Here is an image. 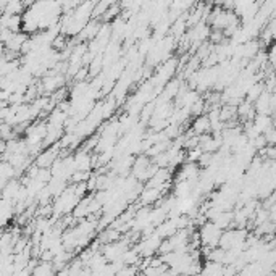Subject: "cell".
<instances>
[{
    "instance_id": "cell-1",
    "label": "cell",
    "mask_w": 276,
    "mask_h": 276,
    "mask_svg": "<svg viewBox=\"0 0 276 276\" xmlns=\"http://www.w3.org/2000/svg\"><path fill=\"white\" fill-rule=\"evenodd\" d=\"M221 231L213 221H207L200 224V229L197 231L199 233V239H200V244L204 247H217L218 246V241H220V236H221Z\"/></svg>"
},
{
    "instance_id": "cell-2",
    "label": "cell",
    "mask_w": 276,
    "mask_h": 276,
    "mask_svg": "<svg viewBox=\"0 0 276 276\" xmlns=\"http://www.w3.org/2000/svg\"><path fill=\"white\" fill-rule=\"evenodd\" d=\"M60 144L58 140L55 144H52L50 147H44L39 154L34 157V163L39 168H50V165L58 159V154H60Z\"/></svg>"
},
{
    "instance_id": "cell-3",
    "label": "cell",
    "mask_w": 276,
    "mask_h": 276,
    "mask_svg": "<svg viewBox=\"0 0 276 276\" xmlns=\"http://www.w3.org/2000/svg\"><path fill=\"white\" fill-rule=\"evenodd\" d=\"M275 104H276L275 92L272 94V92L263 91L257 97L255 102H253V110H255V113H263V115H272L273 116Z\"/></svg>"
},
{
    "instance_id": "cell-4",
    "label": "cell",
    "mask_w": 276,
    "mask_h": 276,
    "mask_svg": "<svg viewBox=\"0 0 276 276\" xmlns=\"http://www.w3.org/2000/svg\"><path fill=\"white\" fill-rule=\"evenodd\" d=\"M65 76H61L60 73H54V75H46L42 83L39 84V91H44L47 94L55 92L60 87H65Z\"/></svg>"
},
{
    "instance_id": "cell-5",
    "label": "cell",
    "mask_w": 276,
    "mask_h": 276,
    "mask_svg": "<svg viewBox=\"0 0 276 276\" xmlns=\"http://www.w3.org/2000/svg\"><path fill=\"white\" fill-rule=\"evenodd\" d=\"M21 181L16 178H10L7 184L3 186V189L0 191V194H2V199L3 200H8L12 202V204L15 205L16 199H18V194H20V189H21Z\"/></svg>"
},
{
    "instance_id": "cell-6",
    "label": "cell",
    "mask_w": 276,
    "mask_h": 276,
    "mask_svg": "<svg viewBox=\"0 0 276 276\" xmlns=\"http://www.w3.org/2000/svg\"><path fill=\"white\" fill-rule=\"evenodd\" d=\"M73 160H75V166L76 170H91L95 165V157L89 154V150H78L75 155H73Z\"/></svg>"
},
{
    "instance_id": "cell-7",
    "label": "cell",
    "mask_w": 276,
    "mask_h": 276,
    "mask_svg": "<svg viewBox=\"0 0 276 276\" xmlns=\"http://www.w3.org/2000/svg\"><path fill=\"white\" fill-rule=\"evenodd\" d=\"M160 197H162V191L159 188H149V186H145L139 194V202H140V205H152V204H155Z\"/></svg>"
},
{
    "instance_id": "cell-8",
    "label": "cell",
    "mask_w": 276,
    "mask_h": 276,
    "mask_svg": "<svg viewBox=\"0 0 276 276\" xmlns=\"http://www.w3.org/2000/svg\"><path fill=\"white\" fill-rule=\"evenodd\" d=\"M191 131H193L195 136H200V134H208V133H210V120H208V116L207 115L195 116L193 126H191Z\"/></svg>"
},
{
    "instance_id": "cell-9",
    "label": "cell",
    "mask_w": 276,
    "mask_h": 276,
    "mask_svg": "<svg viewBox=\"0 0 276 276\" xmlns=\"http://www.w3.org/2000/svg\"><path fill=\"white\" fill-rule=\"evenodd\" d=\"M210 221L215 223L220 229L231 228V226H233V212H231V210H223V212H220L215 218L210 220Z\"/></svg>"
},
{
    "instance_id": "cell-10",
    "label": "cell",
    "mask_w": 276,
    "mask_h": 276,
    "mask_svg": "<svg viewBox=\"0 0 276 276\" xmlns=\"http://www.w3.org/2000/svg\"><path fill=\"white\" fill-rule=\"evenodd\" d=\"M263 91H265V87H263V81H262V83L255 81V83H253L252 86L246 91V94H244V95H246V100H247V102L253 104V102H255V100H257L258 95H260Z\"/></svg>"
},
{
    "instance_id": "cell-11",
    "label": "cell",
    "mask_w": 276,
    "mask_h": 276,
    "mask_svg": "<svg viewBox=\"0 0 276 276\" xmlns=\"http://www.w3.org/2000/svg\"><path fill=\"white\" fill-rule=\"evenodd\" d=\"M31 273L32 275H36V276H44V275H54L55 273V268H54V265L52 262H44L41 260L34 268L31 270Z\"/></svg>"
},
{
    "instance_id": "cell-12",
    "label": "cell",
    "mask_w": 276,
    "mask_h": 276,
    "mask_svg": "<svg viewBox=\"0 0 276 276\" xmlns=\"http://www.w3.org/2000/svg\"><path fill=\"white\" fill-rule=\"evenodd\" d=\"M121 238V233L118 229L115 228H109V229H105L102 234L99 236V242L100 244H109V242H115Z\"/></svg>"
},
{
    "instance_id": "cell-13",
    "label": "cell",
    "mask_w": 276,
    "mask_h": 276,
    "mask_svg": "<svg viewBox=\"0 0 276 276\" xmlns=\"http://www.w3.org/2000/svg\"><path fill=\"white\" fill-rule=\"evenodd\" d=\"M200 273L202 275H223V263L208 260L204 265V268H200Z\"/></svg>"
},
{
    "instance_id": "cell-14",
    "label": "cell",
    "mask_w": 276,
    "mask_h": 276,
    "mask_svg": "<svg viewBox=\"0 0 276 276\" xmlns=\"http://www.w3.org/2000/svg\"><path fill=\"white\" fill-rule=\"evenodd\" d=\"M263 138H265V140H267V144H268V145H275L276 134H275V129H273V126H272V128H268L267 131L263 133Z\"/></svg>"
}]
</instances>
